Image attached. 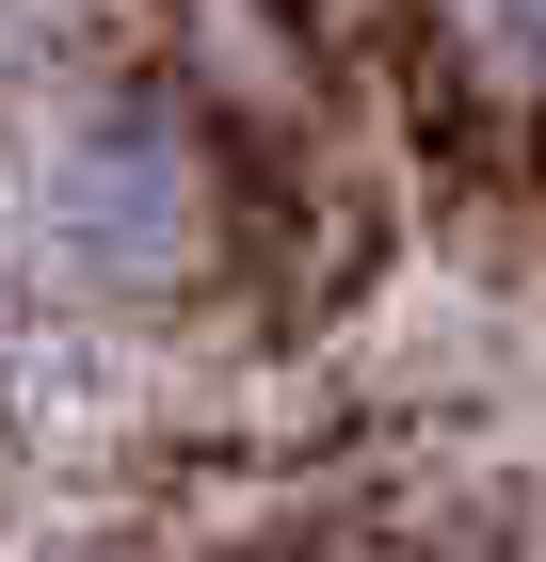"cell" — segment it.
Here are the masks:
<instances>
[{
	"instance_id": "cell-1",
	"label": "cell",
	"mask_w": 546,
	"mask_h": 562,
	"mask_svg": "<svg viewBox=\"0 0 546 562\" xmlns=\"http://www.w3.org/2000/svg\"><path fill=\"white\" fill-rule=\"evenodd\" d=\"M48 241L81 290H177L210 258V130L177 97H97L48 161Z\"/></svg>"
}]
</instances>
